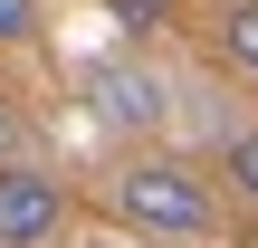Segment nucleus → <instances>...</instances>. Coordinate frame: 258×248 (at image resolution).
<instances>
[{
  "instance_id": "f03ea898",
  "label": "nucleus",
  "mask_w": 258,
  "mask_h": 248,
  "mask_svg": "<svg viewBox=\"0 0 258 248\" xmlns=\"http://www.w3.org/2000/svg\"><path fill=\"white\" fill-rule=\"evenodd\" d=\"M77 220L67 182L38 172V162H0V248H57Z\"/></svg>"
},
{
  "instance_id": "0eeeda50",
  "label": "nucleus",
  "mask_w": 258,
  "mask_h": 248,
  "mask_svg": "<svg viewBox=\"0 0 258 248\" xmlns=\"http://www.w3.org/2000/svg\"><path fill=\"white\" fill-rule=\"evenodd\" d=\"M19 38H38V0H0V48H19Z\"/></svg>"
},
{
  "instance_id": "39448f33",
  "label": "nucleus",
  "mask_w": 258,
  "mask_h": 248,
  "mask_svg": "<svg viewBox=\"0 0 258 248\" xmlns=\"http://www.w3.org/2000/svg\"><path fill=\"white\" fill-rule=\"evenodd\" d=\"M220 191H230V201H239V210L258 220V124L239 134V143H230V153H220Z\"/></svg>"
},
{
  "instance_id": "6e6552de",
  "label": "nucleus",
  "mask_w": 258,
  "mask_h": 248,
  "mask_svg": "<svg viewBox=\"0 0 258 248\" xmlns=\"http://www.w3.org/2000/svg\"><path fill=\"white\" fill-rule=\"evenodd\" d=\"M0 162H29V134H19V115L0 105Z\"/></svg>"
},
{
  "instance_id": "f257e3e1",
  "label": "nucleus",
  "mask_w": 258,
  "mask_h": 248,
  "mask_svg": "<svg viewBox=\"0 0 258 248\" xmlns=\"http://www.w3.org/2000/svg\"><path fill=\"white\" fill-rule=\"evenodd\" d=\"M105 201H115V220L144 229V239H211V229H220V182L191 172V162H172V153L124 162Z\"/></svg>"
},
{
  "instance_id": "20e7f679",
  "label": "nucleus",
  "mask_w": 258,
  "mask_h": 248,
  "mask_svg": "<svg viewBox=\"0 0 258 248\" xmlns=\"http://www.w3.org/2000/svg\"><path fill=\"white\" fill-rule=\"evenodd\" d=\"M211 48H220V67H230V76H249V86H258V0H230V10H220Z\"/></svg>"
},
{
  "instance_id": "423d86ee",
  "label": "nucleus",
  "mask_w": 258,
  "mask_h": 248,
  "mask_svg": "<svg viewBox=\"0 0 258 248\" xmlns=\"http://www.w3.org/2000/svg\"><path fill=\"white\" fill-rule=\"evenodd\" d=\"M105 10H115V29H172L182 0H105Z\"/></svg>"
},
{
  "instance_id": "1a4fd4ad",
  "label": "nucleus",
  "mask_w": 258,
  "mask_h": 248,
  "mask_svg": "<svg viewBox=\"0 0 258 248\" xmlns=\"http://www.w3.org/2000/svg\"><path fill=\"white\" fill-rule=\"evenodd\" d=\"M77 248H144V229H134V239H77Z\"/></svg>"
},
{
  "instance_id": "7ed1b4c3",
  "label": "nucleus",
  "mask_w": 258,
  "mask_h": 248,
  "mask_svg": "<svg viewBox=\"0 0 258 248\" xmlns=\"http://www.w3.org/2000/svg\"><path fill=\"white\" fill-rule=\"evenodd\" d=\"M77 96H86V105H96V124H115V134L163 124V76H153V67L105 57V67H86V76H77Z\"/></svg>"
}]
</instances>
